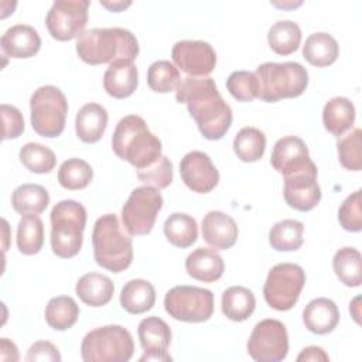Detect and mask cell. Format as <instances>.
Returning <instances> with one entry per match:
<instances>
[{
	"label": "cell",
	"instance_id": "6da1fadb",
	"mask_svg": "<svg viewBox=\"0 0 362 362\" xmlns=\"http://www.w3.org/2000/svg\"><path fill=\"white\" fill-rule=\"evenodd\" d=\"M175 99L185 103L201 134L208 140L222 139L232 124V109L209 76H185L175 88Z\"/></svg>",
	"mask_w": 362,
	"mask_h": 362
},
{
	"label": "cell",
	"instance_id": "7a4b0ae2",
	"mask_svg": "<svg viewBox=\"0 0 362 362\" xmlns=\"http://www.w3.org/2000/svg\"><path fill=\"white\" fill-rule=\"evenodd\" d=\"M76 54L89 65H110L120 59L134 61L139 55V42L126 28H92L78 38Z\"/></svg>",
	"mask_w": 362,
	"mask_h": 362
},
{
	"label": "cell",
	"instance_id": "3957f363",
	"mask_svg": "<svg viewBox=\"0 0 362 362\" xmlns=\"http://www.w3.org/2000/svg\"><path fill=\"white\" fill-rule=\"evenodd\" d=\"M115 154L130 163L137 171L150 167L161 157V141L137 115H127L119 120L112 136Z\"/></svg>",
	"mask_w": 362,
	"mask_h": 362
},
{
	"label": "cell",
	"instance_id": "277c9868",
	"mask_svg": "<svg viewBox=\"0 0 362 362\" xmlns=\"http://www.w3.org/2000/svg\"><path fill=\"white\" fill-rule=\"evenodd\" d=\"M93 256L96 263L113 273L126 270L133 260V245L115 214L96 219L92 232Z\"/></svg>",
	"mask_w": 362,
	"mask_h": 362
},
{
	"label": "cell",
	"instance_id": "5b68a950",
	"mask_svg": "<svg viewBox=\"0 0 362 362\" xmlns=\"http://www.w3.org/2000/svg\"><path fill=\"white\" fill-rule=\"evenodd\" d=\"M86 225V209L74 199L58 202L51 211V249L62 259L79 253Z\"/></svg>",
	"mask_w": 362,
	"mask_h": 362
},
{
	"label": "cell",
	"instance_id": "8992f818",
	"mask_svg": "<svg viewBox=\"0 0 362 362\" xmlns=\"http://www.w3.org/2000/svg\"><path fill=\"white\" fill-rule=\"evenodd\" d=\"M257 98L264 102H277L303 95L308 85L307 69L298 62H264L257 66Z\"/></svg>",
	"mask_w": 362,
	"mask_h": 362
},
{
	"label": "cell",
	"instance_id": "52a82bcc",
	"mask_svg": "<svg viewBox=\"0 0 362 362\" xmlns=\"http://www.w3.org/2000/svg\"><path fill=\"white\" fill-rule=\"evenodd\" d=\"M132 334L122 325H105L89 331L81 344L85 362H127L133 356Z\"/></svg>",
	"mask_w": 362,
	"mask_h": 362
},
{
	"label": "cell",
	"instance_id": "ba28073f",
	"mask_svg": "<svg viewBox=\"0 0 362 362\" xmlns=\"http://www.w3.org/2000/svg\"><path fill=\"white\" fill-rule=\"evenodd\" d=\"M31 126L41 137H58L65 129L68 102L62 90L54 85L40 86L30 99Z\"/></svg>",
	"mask_w": 362,
	"mask_h": 362
},
{
	"label": "cell",
	"instance_id": "9c48e42d",
	"mask_svg": "<svg viewBox=\"0 0 362 362\" xmlns=\"http://www.w3.org/2000/svg\"><path fill=\"white\" fill-rule=\"evenodd\" d=\"M305 284V273L296 263H279L273 266L263 286L266 303L277 310L287 311L296 305Z\"/></svg>",
	"mask_w": 362,
	"mask_h": 362
},
{
	"label": "cell",
	"instance_id": "30bf717a",
	"mask_svg": "<svg viewBox=\"0 0 362 362\" xmlns=\"http://www.w3.org/2000/svg\"><path fill=\"white\" fill-rule=\"evenodd\" d=\"M164 308L170 317L184 322H204L212 317L214 294L197 286H175L164 297Z\"/></svg>",
	"mask_w": 362,
	"mask_h": 362
},
{
	"label": "cell",
	"instance_id": "8fae6325",
	"mask_svg": "<svg viewBox=\"0 0 362 362\" xmlns=\"http://www.w3.org/2000/svg\"><path fill=\"white\" fill-rule=\"evenodd\" d=\"M163 208V197L154 187H139L132 191L122 208V221L133 236L151 232L156 218Z\"/></svg>",
	"mask_w": 362,
	"mask_h": 362
},
{
	"label": "cell",
	"instance_id": "7c38bea8",
	"mask_svg": "<svg viewBox=\"0 0 362 362\" xmlns=\"http://www.w3.org/2000/svg\"><path fill=\"white\" fill-rule=\"evenodd\" d=\"M247 352L257 362H280L288 352V335L279 320L266 318L257 322L247 339Z\"/></svg>",
	"mask_w": 362,
	"mask_h": 362
},
{
	"label": "cell",
	"instance_id": "4fadbf2b",
	"mask_svg": "<svg viewBox=\"0 0 362 362\" xmlns=\"http://www.w3.org/2000/svg\"><path fill=\"white\" fill-rule=\"evenodd\" d=\"M88 0H57L52 3L45 24L52 38L69 41L81 37L88 24Z\"/></svg>",
	"mask_w": 362,
	"mask_h": 362
},
{
	"label": "cell",
	"instance_id": "5bb4252c",
	"mask_svg": "<svg viewBox=\"0 0 362 362\" xmlns=\"http://www.w3.org/2000/svg\"><path fill=\"white\" fill-rule=\"evenodd\" d=\"M171 58L174 65L188 76H206L216 65L215 49L205 41H178L171 49Z\"/></svg>",
	"mask_w": 362,
	"mask_h": 362
},
{
	"label": "cell",
	"instance_id": "9a60e30c",
	"mask_svg": "<svg viewBox=\"0 0 362 362\" xmlns=\"http://www.w3.org/2000/svg\"><path fill=\"white\" fill-rule=\"evenodd\" d=\"M270 163L273 168L284 177L317 168L310 158L305 143L297 136H284L279 139L273 146Z\"/></svg>",
	"mask_w": 362,
	"mask_h": 362
},
{
	"label": "cell",
	"instance_id": "2e32d148",
	"mask_svg": "<svg viewBox=\"0 0 362 362\" xmlns=\"http://www.w3.org/2000/svg\"><path fill=\"white\" fill-rule=\"evenodd\" d=\"M180 174L184 184L198 194L212 191L219 181V173L209 156L198 150L189 151L181 158Z\"/></svg>",
	"mask_w": 362,
	"mask_h": 362
},
{
	"label": "cell",
	"instance_id": "e0dca14e",
	"mask_svg": "<svg viewBox=\"0 0 362 362\" xmlns=\"http://www.w3.org/2000/svg\"><path fill=\"white\" fill-rule=\"evenodd\" d=\"M318 171L307 170L284 177V199L288 206L307 212L314 209L321 199V188L317 181Z\"/></svg>",
	"mask_w": 362,
	"mask_h": 362
},
{
	"label": "cell",
	"instance_id": "ac0fdd59",
	"mask_svg": "<svg viewBox=\"0 0 362 362\" xmlns=\"http://www.w3.org/2000/svg\"><path fill=\"white\" fill-rule=\"evenodd\" d=\"M137 334L140 345L144 349V355L140 356V362H168L173 359L167 352L171 342V329L164 320L154 315L143 318L139 324Z\"/></svg>",
	"mask_w": 362,
	"mask_h": 362
},
{
	"label": "cell",
	"instance_id": "d6986e66",
	"mask_svg": "<svg viewBox=\"0 0 362 362\" xmlns=\"http://www.w3.org/2000/svg\"><path fill=\"white\" fill-rule=\"evenodd\" d=\"M238 225L221 211H209L202 219V238L215 250L232 247L238 239Z\"/></svg>",
	"mask_w": 362,
	"mask_h": 362
},
{
	"label": "cell",
	"instance_id": "ffe728a7",
	"mask_svg": "<svg viewBox=\"0 0 362 362\" xmlns=\"http://www.w3.org/2000/svg\"><path fill=\"white\" fill-rule=\"evenodd\" d=\"M0 45L3 52L11 58H30L40 51L41 38L34 27L16 24L1 35Z\"/></svg>",
	"mask_w": 362,
	"mask_h": 362
},
{
	"label": "cell",
	"instance_id": "44dd1931",
	"mask_svg": "<svg viewBox=\"0 0 362 362\" xmlns=\"http://www.w3.org/2000/svg\"><path fill=\"white\" fill-rule=\"evenodd\" d=\"M139 83V71L133 61L120 59L109 65L103 75V88L107 95L116 99L130 96Z\"/></svg>",
	"mask_w": 362,
	"mask_h": 362
},
{
	"label": "cell",
	"instance_id": "7402d4cb",
	"mask_svg": "<svg viewBox=\"0 0 362 362\" xmlns=\"http://www.w3.org/2000/svg\"><path fill=\"white\" fill-rule=\"evenodd\" d=\"M303 321L310 332L324 335L334 331V328L338 325L339 310L329 298H314L305 305L303 311Z\"/></svg>",
	"mask_w": 362,
	"mask_h": 362
},
{
	"label": "cell",
	"instance_id": "603a6c76",
	"mask_svg": "<svg viewBox=\"0 0 362 362\" xmlns=\"http://www.w3.org/2000/svg\"><path fill=\"white\" fill-rule=\"evenodd\" d=\"M185 270L195 280L214 283L222 277L225 263L214 249L198 247L187 256Z\"/></svg>",
	"mask_w": 362,
	"mask_h": 362
},
{
	"label": "cell",
	"instance_id": "cb8c5ba5",
	"mask_svg": "<svg viewBox=\"0 0 362 362\" xmlns=\"http://www.w3.org/2000/svg\"><path fill=\"white\" fill-rule=\"evenodd\" d=\"M107 112L99 103H86L83 105L75 119V132L76 136L83 143H96L102 139L106 126H107Z\"/></svg>",
	"mask_w": 362,
	"mask_h": 362
},
{
	"label": "cell",
	"instance_id": "d4e9b609",
	"mask_svg": "<svg viewBox=\"0 0 362 362\" xmlns=\"http://www.w3.org/2000/svg\"><path fill=\"white\" fill-rule=\"evenodd\" d=\"M75 291H76V296L86 305L102 307L112 300L115 286L107 276L96 272H90L83 274L78 280L75 286Z\"/></svg>",
	"mask_w": 362,
	"mask_h": 362
},
{
	"label": "cell",
	"instance_id": "484cf974",
	"mask_svg": "<svg viewBox=\"0 0 362 362\" xmlns=\"http://www.w3.org/2000/svg\"><path fill=\"white\" fill-rule=\"evenodd\" d=\"M355 122L354 103L344 96L329 99L322 109L324 127L334 136L339 137L348 132Z\"/></svg>",
	"mask_w": 362,
	"mask_h": 362
},
{
	"label": "cell",
	"instance_id": "4316f807",
	"mask_svg": "<svg viewBox=\"0 0 362 362\" xmlns=\"http://www.w3.org/2000/svg\"><path fill=\"white\" fill-rule=\"evenodd\" d=\"M156 303V290L153 284L143 279L127 281L120 291V305L130 314H143L153 308Z\"/></svg>",
	"mask_w": 362,
	"mask_h": 362
},
{
	"label": "cell",
	"instance_id": "83f0119b",
	"mask_svg": "<svg viewBox=\"0 0 362 362\" xmlns=\"http://www.w3.org/2000/svg\"><path fill=\"white\" fill-rule=\"evenodd\" d=\"M256 307L255 294L243 286H232L226 288L222 294L221 308L226 318L230 321H245L247 320Z\"/></svg>",
	"mask_w": 362,
	"mask_h": 362
},
{
	"label": "cell",
	"instance_id": "f1b7e54d",
	"mask_svg": "<svg viewBox=\"0 0 362 362\" xmlns=\"http://www.w3.org/2000/svg\"><path fill=\"white\" fill-rule=\"evenodd\" d=\"M339 45L328 33H314L303 45V57L314 66H328L337 61Z\"/></svg>",
	"mask_w": 362,
	"mask_h": 362
},
{
	"label": "cell",
	"instance_id": "f546056e",
	"mask_svg": "<svg viewBox=\"0 0 362 362\" xmlns=\"http://www.w3.org/2000/svg\"><path fill=\"white\" fill-rule=\"evenodd\" d=\"M49 204L48 191L38 184L18 185L11 194V205L21 215H38L47 209Z\"/></svg>",
	"mask_w": 362,
	"mask_h": 362
},
{
	"label": "cell",
	"instance_id": "4dcf8cb0",
	"mask_svg": "<svg viewBox=\"0 0 362 362\" xmlns=\"http://www.w3.org/2000/svg\"><path fill=\"white\" fill-rule=\"evenodd\" d=\"M164 235L173 246L189 247L198 238L197 221L188 214L174 212L164 222Z\"/></svg>",
	"mask_w": 362,
	"mask_h": 362
},
{
	"label": "cell",
	"instance_id": "1f68e13d",
	"mask_svg": "<svg viewBox=\"0 0 362 362\" xmlns=\"http://www.w3.org/2000/svg\"><path fill=\"white\" fill-rule=\"evenodd\" d=\"M332 267L339 279L348 287H358L362 283V256L355 247L339 249L332 259Z\"/></svg>",
	"mask_w": 362,
	"mask_h": 362
},
{
	"label": "cell",
	"instance_id": "d6a6232c",
	"mask_svg": "<svg viewBox=\"0 0 362 362\" xmlns=\"http://www.w3.org/2000/svg\"><path fill=\"white\" fill-rule=\"evenodd\" d=\"M44 245V223L38 215H23L17 226V247L20 253L37 255Z\"/></svg>",
	"mask_w": 362,
	"mask_h": 362
},
{
	"label": "cell",
	"instance_id": "836d02e7",
	"mask_svg": "<svg viewBox=\"0 0 362 362\" xmlns=\"http://www.w3.org/2000/svg\"><path fill=\"white\" fill-rule=\"evenodd\" d=\"M304 225L296 219H283L274 223L269 232V243L274 250L291 252L301 247Z\"/></svg>",
	"mask_w": 362,
	"mask_h": 362
},
{
	"label": "cell",
	"instance_id": "e575fe53",
	"mask_svg": "<svg viewBox=\"0 0 362 362\" xmlns=\"http://www.w3.org/2000/svg\"><path fill=\"white\" fill-rule=\"evenodd\" d=\"M267 41L276 54L290 55L300 47L301 30L297 23L291 20H281L270 27Z\"/></svg>",
	"mask_w": 362,
	"mask_h": 362
},
{
	"label": "cell",
	"instance_id": "d590c367",
	"mask_svg": "<svg viewBox=\"0 0 362 362\" xmlns=\"http://www.w3.org/2000/svg\"><path fill=\"white\" fill-rule=\"evenodd\" d=\"M233 150L239 160L245 163H255L264 154L266 136L262 130L246 126L236 133L233 139Z\"/></svg>",
	"mask_w": 362,
	"mask_h": 362
},
{
	"label": "cell",
	"instance_id": "8d00e7d4",
	"mask_svg": "<svg viewBox=\"0 0 362 362\" xmlns=\"http://www.w3.org/2000/svg\"><path fill=\"white\" fill-rule=\"evenodd\" d=\"M79 315V307L72 297L58 296L48 301L45 307V321L47 324L57 329L65 331L71 328Z\"/></svg>",
	"mask_w": 362,
	"mask_h": 362
},
{
	"label": "cell",
	"instance_id": "74e56055",
	"mask_svg": "<svg viewBox=\"0 0 362 362\" xmlns=\"http://www.w3.org/2000/svg\"><path fill=\"white\" fill-rule=\"evenodd\" d=\"M93 178L92 167L81 158L65 160L58 170V182L65 189L76 191L89 185Z\"/></svg>",
	"mask_w": 362,
	"mask_h": 362
},
{
	"label": "cell",
	"instance_id": "f35d334b",
	"mask_svg": "<svg viewBox=\"0 0 362 362\" xmlns=\"http://www.w3.org/2000/svg\"><path fill=\"white\" fill-rule=\"evenodd\" d=\"M23 165L35 174H45L54 170L57 157L51 148L40 143H27L18 153Z\"/></svg>",
	"mask_w": 362,
	"mask_h": 362
},
{
	"label": "cell",
	"instance_id": "ab89813d",
	"mask_svg": "<svg viewBox=\"0 0 362 362\" xmlns=\"http://www.w3.org/2000/svg\"><path fill=\"white\" fill-rule=\"evenodd\" d=\"M180 81V71L170 61L160 59L148 66L147 85L157 93H168L175 90Z\"/></svg>",
	"mask_w": 362,
	"mask_h": 362
},
{
	"label": "cell",
	"instance_id": "60d3db41",
	"mask_svg": "<svg viewBox=\"0 0 362 362\" xmlns=\"http://www.w3.org/2000/svg\"><path fill=\"white\" fill-rule=\"evenodd\" d=\"M362 130L354 129L351 133L344 136L338 144V158L344 168L351 171H361L362 168Z\"/></svg>",
	"mask_w": 362,
	"mask_h": 362
},
{
	"label": "cell",
	"instance_id": "b9f144b4",
	"mask_svg": "<svg viewBox=\"0 0 362 362\" xmlns=\"http://www.w3.org/2000/svg\"><path fill=\"white\" fill-rule=\"evenodd\" d=\"M226 89L239 102H250L257 98L259 85L256 75L247 71H235L226 79Z\"/></svg>",
	"mask_w": 362,
	"mask_h": 362
},
{
	"label": "cell",
	"instance_id": "7bdbcfd3",
	"mask_svg": "<svg viewBox=\"0 0 362 362\" xmlns=\"http://www.w3.org/2000/svg\"><path fill=\"white\" fill-rule=\"evenodd\" d=\"M137 177L141 182L157 189L167 188L173 182V164L165 156H161L150 167L139 170Z\"/></svg>",
	"mask_w": 362,
	"mask_h": 362
},
{
	"label": "cell",
	"instance_id": "ee69618b",
	"mask_svg": "<svg viewBox=\"0 0 362 362\" xmlns=\"http://www.w3.org/2000/svg\"><path fill=\"white\" fill-rule=\"evenodd\" d=\"M361 202V189H358L346 197L338 209V221L348 232H359L362 229Z\"/></svg>",
	"mask_w": 362,
	"mask_h": 362
},
{
	"label": "cell",
	"instance_id": "f6af8a7d",
	"mask_svg": "<svg viewBox=\"0 0 362 362\" xmlns=\"http://www.w3.org/2000/svg\"><path fill=\"white\" fill-rule=\"evenodd\" d=\"M1 117H3V140L17 139L24 132V117L21 112L11 105H1Z\"/></svg>",
	"mask_w": 362,
	"mask_h": 362
},
{
	"label": "cell",
	"instance_id": "bcb514c9",
	"mask_svg": "<svg viewBox=\"0 0 362 362\" xmlns=\"http://www.w3.org/2000/svg\"><path fill=\"white\" fill-rule=\"evenodd\" d=\"M27 362H35V361H45V362H59L61 354L58 348L48 342V341H38L34 342L27 352L25 356Z\"/></svg>",
	"mask_w": 362,
	"mask_h": 362
},
{
	"label": "cell",
	"instance_id": "7dc6e473",
	"mask_svg": "<svg viewBox=\"0 0 362 362\" xmlns=\"http://www.w3.org/2000/svg\"><path fill=\"white\" fill-rule=\"evenodd\" d=\"M297 361L298 362H318V361H322V362H327L329 361V356L325 354V351L320 346H307L304 348L300 355L297 356Z\"/></svg>",
	"mask_w": 362,
	"mask_h": 362
},
{
	"label": "cell",
	"instance_id": "c3c4849f",
	"mask_svg": "<svg viewBox=\"0 0 362 362\" xmlns=\"http://www.w3.org/2000/svg\"><path fill=\"white\" fill-rule=\"evenodd\" d=\"M0 359L1 361H18L17 346L7 338L0 339Z\"/></svg>",
	"mask_w": 362,
	"mask_h": 362
},
{
	"label": "cell",
	"instance_id": "681fc988",
	"mask_svg": "<svg viewBox=\"0 0 362 362\" xmlns=\"http://www.w3.org/2000/svg\"><path fill=\"white\" fill-rule=\"evenodd\" d=\"M130 4H132L130 1H100V6L106 7V8L110 10V11H116V13L124 10V8L129 7Z\"/></svg>",
	"mask_w": 362,
	"mask_h": 362
}]
</instances>
